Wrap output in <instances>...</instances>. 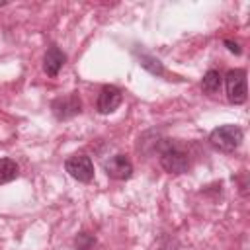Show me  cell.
Returning a JSON list of instances; mask_svg holds the SVG:
<instances>
[{"mask_svg":"<svg viewBox=\"0 0 250 250\" xmlns=\"http://www.w3.org/2000/svg\"><path fill=\"white\" fill-rule=\"evenodd\" d=\"M242 137H244V131L238 125L227 123V125H221L211 131L209 145L219 152H234L240 146Z\"/></svg>","mask_w":250,"mask_h":250,"instance_id":"6da1fadb","label":"cell"},{"mask_svg":"<svg viewBox=\"0 0 250 250\" xmlns=\"http://www.w3.org/2000/svg\"><path fill=\"white\" fill-rule=\"evenodd\" d=\"M160 166L170 174H184L189 168V156L178 145L164 143L160 148Z\"/></svg>","mask_w":250,"mask_h":250,"instance_id":"7a4b0ae2","label":"cell"},{"mask_svg":"<svg viewBox=\"0 0 250 250\" xmlns=\"http://www.w3.org/2000/svg\"><path fill=\"white\" fill-rule=\"evenodd\" d=\"M227 84V98L230 104L238 105L244 104L248 98V88H246V70L244 68H232L225 76Z\"/></svg>","mask_w":250,"mask_h":250,"instance_id":"3957f363","label":"cell"},{"mask_svg":"<svg viewBox=\"0 0 250 250\" xmlns=\"http://www.w3.org/2000/svg\"><path fill=\"white\" fill-rule=\"evenodd\" d=\"M64 170L78 182H92L94 180V164L90 160V156L86 154H72L66 158L64 162Z\"/></svg>","mask_w":250,"mask_h":250,"instance_id":"277c9868","label":"cell"},{"mask_svg":"<svg viewBox=\"0 0 250 250\" xmlns=\"http://www.w3.org/2000/svg\"><path fill=\"white\" fill-rule=\"evenodd\" d=\"M51 109H53V115L57 119H68V117H74L82 111V102H80L78 94L72 92V94H66V96L53 100Z\"/></svg>","mask_w":250,"mask_h":250,"instance_id":"5b68a950","label":"cell"},{"mask_svg":"<svg viewBox=\"0 0 250 250\" xmlns=\"http://www.w3.org/2000/svg\"><path fill=\"white\" fill-rule=\"evenodd\" d=\"M104 170L113 180H129L133 176V164L125 154H113L104 162Z\"/></svg>","mask_w":250,"mask_h":250,"instance_id":"8992f818","label":"cell"},{"mask_svg":"<svg viewBox=\"0 0 250 250\" xmlns=\"http://www.w3.org/2000/svg\"><path fill=\"white\" fill-rule=\"evenodd\" d=\"M121 100H123L121 90H119L117 86H113V84H107V86H104V88L100 90V94H98L96 109H98L100 113H104V115H105V113H113V111L119 107Z\"/></svg>","mask_w":250,"mask_h":250,"instance_id":"52a82bcc","label":"cell"},{"mask_svg":"<svg viewBox=\"0 0 250 250\" xmlns=\"http://www.w3.org/2000/svg\"><path fill=\"white\" fill-rule=\"evenodd\" d=\"M66 62V55L59 49V47H49L45 57H43V70L47 72V76H57L61 72V68Z\"/></svg>","mask_w":250,"mask_h":250,"instance_id":"ba28073f","label":"cell"},{"mask_svg":"<svg viewBox=\"0 0 250 250\" xmlns=\"http://www.w3.org/2000/svg\"><path fill=\"white\" fill-rule=\"evenodd\" d=\"M221 84H223V76L219 70L211 68L203 74V80H201V88L205 94H217L221 90Z\"/></svg>","mask_w":250,"mask_h":250,"instance_id":"9c48e42d","label":"cell"},{"mask_svg":"<svg viewBox=\"0 0 250 250\" xmlns=\"http://www.w3.org/2000/svg\"><path fill=\"white\" fill-rule=\"evenodd\" d=\"M20 176V166L12 158H0V186L16 180Z\"/></svg>","mask_w":250,"mask_h":250,"instance_id":"30bf717a","label":"cell"},{"mask_svg":"<svg viewBox=\"0 0 250 250\" xmlns=\"http://www.w3.org/2000/svg\"><path fill=\"white\" fill-rule=\"evenodd\" d=\"M139 61H141V66H145V68H146V70H150L152 74H162V72H164V68H162L160 61H158V59H154V57L143 55Z\"/></svg>","mask_w":250,"mask_h":250,"instance_id":"8fae6325","label":"cell"},{"mask_svg":"<svg viewBox=\"0 0 250 250\" xmlns=\"http://www.w3.org/2000/svg\"><path fill=\"white\" fill-rule=\"evenodd\" d=\"M94 242H96V238H94L92 234L80 232V234L76 236V240H74V246H76V250H90V248L94 246Z\"/></svg>","mask_w":250,"mask_h":250,"instance_id":"7c38bea8","label":"cell"},{"mask_svg":"<svg viewBox=\"0 0 250 250\" xmlns=\"http://www.w3.org/2000/svg\"><path fill=\"white\" fill-rule=\"evenodd\" d=\"M225 45L229 47V51H230V53L240 55V45H238V43H234V41H230V39H225Z\"/></svg>","mask_w":250,"mask_h":250,"instance_id":"4fadbf2b","label":"cell"},{"mask_svg":"<svg viewBox=\"0 0 250 250\" xmlns=\"http://www.w3.org/2000/svg\"><path fill=\"white\" fill-rule=\"evenodd\" d=\"M4 4H6V2H4V0H0V6H4Z\"/></svg>","mask_w":250,"mask_h":250,"instance_id":"5bb4252c","label":"cell"}]
</instances>
